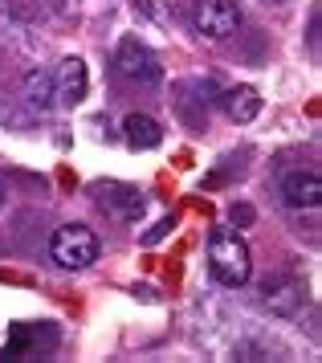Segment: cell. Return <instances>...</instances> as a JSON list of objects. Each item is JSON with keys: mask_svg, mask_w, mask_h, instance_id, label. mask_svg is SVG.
<instances>
[{"mask_svg": "<svg viewBox=\"0 0 322 363\" xmlns=\"http://www.w3.org/2000/svg\"><path fill=\"white\" fill-rule=\"evenodd\" d=\"M135 298H143V302H151V298H155V290H151V286H135Z\"/></svg>", "mask_w": 322, "mask_h": 363, "instance_id": "2e32d148", "label": "cell"}, {"mask_svg": "<svg viewBox=\"0 0 322 363\" xmlns=\"http://www.w3.org/2000/svg\"><path fill=\"white\" fill-rule=\"evenodd\" d=\"M265 4H282V0H265Z\"/></svg>", "mask_w": 322, "mask_h": 363, "instance_id": "ac0fdd59", "label": "cell"}, {"mask_svg": "<svg viewBox=\"0 0 322 363\" xmlns=\"http://www.w3.org/2000/svg\"><path fill=\"white\" fill-rule=\"evenodd\" d=\"M94 196L98 204L106 208L111 216H118V220H139V216L147 213V200L139 188H131V184H94Z\"/></svg>", "mask_w": 322, "mask_h": 363, "instance_id": "ba28073f", "label": "cell"}, {"mask_svg": "<svg viewBox=\"0 0 322 363\" xmlns=\"http://www.w3.org/2000/svg\"><path fill=\"white\" fill-rule=\"evenodd\" d=\"M221 106H225V115L233 123H253L261 115V94L253 86H233V90L221 94Z\"/></svg>", "mask_w": 322, "mask_h": 363, "instance_id": "30bf717a", "label": "cell"}, {"mask_svg": "<svg viewBox=\"0 0 322 363\" xmlns=\"http://www.w3.org/2000/svg\"><path fill=\"white\" fill-rule=\"evenodd\" d=\"M0 208H4V184H0Z\"/></svg>", "mask_w": 322, "mask_h": 363, "instance_id": "e0dca14e", "label": "cell"}, {"mask_svg": "<svg viewBox=\"0 0 322 363\" xmlns=\"http://www.w3.org/2000/svg\"><path fill=\"white\" fill-rule=\"evenodd\" d=\"M49 82H53V102L65 106V111H74V106L86 99V90H90V69H86L82 57H65L62 66L53 69Z\"/></svg>", "mask_w": 322, "mask_h": 363, "instance_id": "52a82bcc", "label": "cell"}, {"mask_svg": "<svg viewBox=\"0 0 322 363\" xmlns=\"http://www.w3.org/2000/svg\"><path fill=\"white\" fill-rule=\"evenodd\" d=\"M192 29L209 41H225L241 29V9L237 0H196L192 4Z\"/></svg>", "mask_w": 322, "mask_h": 363, "instance_id": "5b68a950", "label": "cell"}, {"mask_svg": "<svg viewBox=\"0 0 322 363\" xmlns=\"http://www.w3.org/2000/svg\"><path fill=\"white\" fill-rule=\"evenodd\" d=\"M172 229H176V216H163L155 229H147V233H143V245H155V241H163V237H167Z\"/></svg>", "mask_w": 322, "mask_h": 363, "instance_id": "4fadbf2b", "label": "cell"}, {"mask_svg": "<svg viewBox=\"0 0 322 363\" xmlns=\"http://www.w3.org/2000/svg\"><path fill=\"white\" fill-rule=\"evenodd\" d=\"M282 200L290 208H298V213H314L322 204V176L314 167H306V172H286L282 176Z\"/></svg>", "mask_w": 322, "mask_h": 363, "instance_id": "9c48e42d", "label": "cell"}, {"mask_svg": "<svg viewBox=\"0 0 322 363\" xmlns=\"http://www.w3.org/2000/svg\"><path fill=\"white\" fill-rule=\"evenodd\" d=\"M57 347V330L53 323H41V327H33V323H16L9 330V343L0 347V359L4 363H21V359H41Z\"/></svg>", "mask_w": 322, "mask_h": 363, "instance_id": "277c9868", "label": "cell"}, {"mask_svg": "<svg viewBox=\"0 0 322 363\" xmlns=\"http://www.w3.org/2000/svg\"><path fill=\"white\" fill-rule=\"evenodd\" d=\"M114 69H118L127 82H139V86H160L163 82L160 57L147 50L139 37H123V41H118V50H114Z\"/></svg>", "mask_w": 322, "mask_h": 363, "instance_id": "3957f363", "label": "cell"}, {"mask_svg": "<svg viewBox=\"0 0 322 363\" xmlns=\"http://www.w3.org/2000/svg\"><path fill=\"white\" fill-rule=\"evenodd\" d=\"M49 257L62 265V269H90L98 262V237L86 225H62L53 229V241H49Z\"/></svg>", "mask_w": 322, "mask_h": 363, "instance_id": "7a4b0ae2", "label": "cell"}, {"mask_svg": "<svg viewBox=\"0 0 322 363\" xmlns=\"http://www.w3.org/2000/svg\"><path fill=\"white\" fill-rule=\"evenodd\" d=\"M25 99L33 102V106H53V82H49V74H41V69H29L25 74Z\"/></svg>", "mask_w": 322, "mask_h": 363, "instance_id": "7c38bea8", "label": "cell"}, {"mask_svg": "<svg viewBox=\"0 0 322 363\" xmlns=\"http://www.w3.org/2000/svg\"><path fill=\"white\" fill-rule=\"evenodd\" d=\"M209 269H212V278L221 281V286H228V290H237V286L249 281L253 257H249V245H245L241 233L212 229V237H209Z\"/></svg>", "mask_w": 322, "mask_h": 363, "instance_id": "6da1fadb", "label": "cell"}, {"mask_svg": "<svg viewBox=\"0 0 322 363\" xmlns=\"http://www.w3.org/2000/svg\"><path fill=\"white\" fill-rule=\"evenodd\" d=\"M228 220H233V225H253V208H249V204H233V208H228Z\"/></svg>", "mask_w": 322, "mask_h": 363, "instance_id": "5bb4252c", "label": "cell"}, {"mask_svg": "<svg viewBox=\"0 0 322 363\" xmlns=\"http://www.w3.org/2000/svg\"><path fill=\"white\" fill-rule=\"evenodd\" d=\"M261 302H265V311L277 314V318H298L302 306H306V286L290 274H277L261 286Z\"/></svg>", "mask_w": 322, "mask_h": 363, "instance_id": "8992f818", "label": "cell"}, {"mask_svg": "<svg viewBox=\"0 0 322 363\" xmlns=\"http://www.w3.org/2000/svg\"><path fill=\"white\" fill-rule=\"evenodd\" d=\"M123 135H127V143L135 151H151V147H160L163 143V127L151 115H139V111L123 118Z\"/></svg>", "mask_w": 322, "mask_h": 363, "instance_id": "8fae6325", "label": "cell"}, {"mask_svg": "<svg viewBox=\"0 0 322 363\" xmlns=\"http://www.w3.org/2000/svg\"><path fill=\"white\" fill-rule=\"evenodd\" d=\"M135 9H139L143 17H151V21H163V9L155 4V0H135Z\"/></svg>", "mask_w": 322, "mask_h": 363, "instance_id": "9a60e30c", "label": "cell"}]
</instances>
